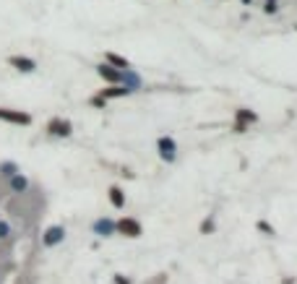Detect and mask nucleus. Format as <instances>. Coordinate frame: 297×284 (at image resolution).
<instances>
[{"label": "nucleus", "mask_w": 297, "mask_h": 284, "mask_svg": "<svg viewBox=\"0 0 297 284\" xmlns=\"http://www.w3.org/2000/svg\"><path fill=\"white\" fill-rule=\"evenodd\" d=\"M157 154L164 164H175L178 162V141L172 136H159L157 138Z\"/></svg>", "instance_id": "nucleus-1"}, {"label": "nucleus", "mask_w": 297, "mask_h": 284, "mask_svg": "<svg viewBox=\"0 0 297 284\" xmlns=\"http://www.w3.org/2000/svg\"><path fill=\"white\" fill-rule=\"evenodd\" d=\"M89 104H94V107H99V110H102V107H107V102H104L99 94H97V96H91V99H89Z\"/></svg>", "instance_id": "nucleus-16"}, {"label": "nucleus", "mask_w": 297, "mask_h": 284, "mask_svg": "<svg viewBox=\"0 0 297 284\" xmlns=\"http://www.w3.org/2000/svg\"><path fill=\"white\" fill-rule=\"evenodd\" d=\"M104 63L112 65V68H118V71H125V68H131V60L123 55H118V52H104Z\"/></svg>", "instance_id": "nucleus-9"}, {"label": "nucleus", "mask_w": 297, "mask_h": 284, "mask_svg": "<svg viewBox=\"0 0 297 284\" xmlns=\"http://www.w3.org/2000/svg\"><path fill=\"white\" fill-rule=\"evenodd\" d=\"M115 232L123 235V237H141L143 227L139 219H133V216H123V219L115 222Z\"/></svg>", "instance_id": "nucleus-2"}, {"label": "nucleus", "mask_w": 297, "mask_h": 284, "mask_svg": "<svg viewBox=\"0 0 297 284\" xmlns=\"http://www.w3.org/2000/svg\"><path fill=\"white\" fill-rule=\"evenodd\" d=\"M63 237H65V229L60 227V224H55V227H50L47 232H44V237H42V243L47 245V248H52V245L63 243Z\"/></svg>", "instance_id": "nucleus-8"}, {"label": "nucleus", "mask_w": 297, "mask_h": 284, "mask_svg": "<svg viewBox=\"0 0 297 284\" xmlns=\"http://www.w3.org/2000/svg\"><path fill=\"white\" fill-rule=\"evenodd\" d=\"M94 68H97V76L102 78V81H107L110 86H120V84H123V73H120L118 68H112V65H107V63H97Z\"/></svg>", "instance_id": "nucleus-3"}, {"label": "nucleus", "mask_w": 297, "mask_h": 284, "mask_svg": "<svg viewBox=\"0 0 297 284\" xmlns=\"http://www.w3.org/2000/svg\"><path fill=\"white\" fill-rule=\"evenodd\" d=\"M235 133H248V125H242V123H235Z\"/></svg>", "instance_id": "nucleus-19"}, {"label": "nucleus", "mask_w": 297, "mask_h": 284, "mask_svg": "<svg viewBox=\"0 0 297 284\" xmlns=\"http://www.w3.org/2000/svg\"><path fill=\"white\" fill-rule=\"evenodd\" d=\"M242 3H245V5H250V0H242Z\"/></svg>", "instance_id": "nucleus-22"}, {"label": "nucleus", "mask_w": 297, "mask_h": 284, "mask_svg": "<svg viewBox=\"0 0 297 284\" xmlns=\"http://www.w3.org/2000/svg\"><path fill=\"white\" fill-rule=\"evenodd\" d=\"M99 96H102L104 102H110V99H120V96H131V92H128L125 86H110V89H102Z\"/></svg>", "instance_id": "nucleus-10"}, {"label": "nucleus", "mask_w": 297, "mask_h": 284, "mask_svg": "<svg viewBox=\"0 0 297 284\" xmlns=\"http://www.w3.org/2000/svg\"><path fill=\"white\" fill-rule=\"evenodd\" d=\"M261 117H258V112L256 110H250V107H238L235 110V123H242V125H256Z\"/></svg>", "instance_id": "nucleus-7"}, {"label": "nucleus", "mask_w": 297, "mask_h": 284, "mask_svg": "<svg viewBox=\"0 0 297 284\" xmlns=\"http://www.w3.org/2000/svg\"><path fill=\"white\" fill-rule=\"evenodd\" d=\"M110 204L115 206V208H123L125 206V193H123V188L120 185H110Z\"/></svg>", "instance_id": "nucleus-11"}, {"label": "nucleus", "mask_w": 297, "mask_h": 284, "mask_svg": "<svg viewBox=\"0 0 297 284\" xmlns=\"http://www.w3.org/2000/svg\"><path fill=\"white\" fill-rule=\"evenodd\" d=\"M120 73H123V84H120V86H125L131 94L133 92H141V89H143V78L133 68H125V71H120Z\"/></svg>", "instance_id": "nucleus-6"}, {"label": "nucleus", "mask_w": 297, "mask_h": 284, "mask_svg": "<svg viewBox=\"0 0 297 284\" xmlns=\"http://www.w3.org/2000/svg\"><path fill=\"white\" fill-rule=\"evenodd\" d=\"M91 232L99 235V237H112L115 235V219H110V216H99V219L91 224Z\"/></svg>", "instance_id": "nucleus-5"}, {"label": "nucleus", "mask_w": 297, "mask_h": 284, "mask_svg": "<svg viewBox=\"0 0 297 284\" xmlns=\"http://www.w3.org/2000/svg\"><path fill=\"white\" fill-rule=\"evenodd\" d=\"M47 131L50 136H58V138H68L73 133V123L65 120V117H52V120L47 123Z\"/></svg>", "instance_id": "nucleus-4"}, {"label": "nucleus", "mask_w": 297, "mask_h": 284, "mask_svg": "<svg viewBox=\"0 0 297 284\" xmlns=\"http://www.w3.org/2000/svg\"><path fill=\"white\" fill-rule=\"evenodd\" d=\"M261 11L266 13V16H277V13L281 11V5H279V0H263Z\"/></svg>", "instance_id": "nucleus-14"}, {"label": "nucleus", "mask_w": 297, "mask_h": 284, "mask_svg": "<svg viewBox=\"0 0 297 284\" xmlns=\"http://www.w3.org/2000/svg\"><path fill=\"white\" fill-rule=\"evenodd\" d=\"M115 282H118V284H131L128 279H123V276H115Z\"/></svg>", "instance_id": "nucleus-21"}, {"label": "nucleus", "mask_w": 297, "mask_h": 284, "mask_svg": "<svg viewBox=\"0 0 297 284\" xmlns=\"http://www.w3.org/2000/svg\"><path fill=\"white\" fill-rule=\"evenodd\" d=\"M211 229H214V222H211V219H209L206 224H203V232H211Z\"/></svg>", "instance_id": "nucleus-20"}, {"label": "nucleus", "mask_w": 297, "mask_h": 284, "mask_svg": "<svg viewBox=\"0 0 297 284\" xmlns=\"http://www.w3.org/2000/svg\"><path fill=\"white\" fill-rule=\"evenodd\" d=\"M26 185H29V183H26V177H21V175H13V177H11V188L16 190V193H24V190H26Z\"/></svg>", "instance_id": "nucleus-15"}, {"label": "nucleus", "mask_w": 297, "mask_h": 284, "mask_svg": "<svg viewBox=\"0 0 297 284\" xmlns=\"http://www.w3.org/2000/svg\"><path fill=\"white\" fill-rule=\"evenodd\" d=\"M11 65H16V68H19V71H24V73L37 71V63L32 60V57H11Z\"/></svg>", "instance_id": "nucleus-12"}, {"label": "nucleus", "mask_w": 297, "mask_h": 284, "mask_svg": "<svg viewBox=\"0 0 297 284\" xmlns=\"http://www.w3.org/2000/svg\"><path fill=\"white\" fill-rule=\"evenodd\" d=\"M258 229H263V232H269V235H274V229L269 227V224L266 222H258Z\"/></svg>", "instance_id": "nucleus-18"}, {"label": "nucleus", "mask_w": 297, "mask_h": 284, "mask_svg": "<svg viewBox=\"0 0 297 284\" xmlns=\"http://www.w3.org/2000/svg\"><path fill=\"white\" fill-rule=\"evenodd\" d=\"M8 232H11V229H8V224H5V222H0V237H8Z\"/></svg>", "instance_id": "nucleus-17"}, {"label": "nucleus", "mask_w": 297, "mask_h": 284, "mask_svg": "<svg viewBox=\"0 0 297 284\" xmlns=\"http://www.w3.org/2000/svg\"><path fill=\"white\" fill-rule=\"evenodd\" d=\"M0 117H3V120H11V123H21V125H26V123H29V115H24V112H8V110H0Z\"/></svg>", "instance_id": "nucleus-13"}]
</instances>
